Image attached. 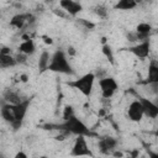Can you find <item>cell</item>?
Wrapping results in <instances>:
<instances>
[{"label": "cell", "mask_w": 158, "mask_h": 158, "mask_svg": "<svg viewBox=\"0 0 158 158\" xmlns=\"http://www.w3.org/2000/svg\"><path fill=\"white\" fill-rule=\"evenodd\" d=\"M31 99L26 98L19 104H7L2 102L0 106V115L5 122H7L14 130H19L26 117Z\"/></svg>", "instance_id": "cell-1"}, {"label": "cell", "mask_w": 158, "mask_h": 158, "mask_svg": "<svg viewBox=\"0 0 158 158\" xmlns=\"http://www.w3.org/2000/svg\"><path fill=\"white\" fill-rule=\"evenodd\" d=\"M54 127H56V130L64 131L68 135L85 136V137H93L94 136V132L80 118H78L75 115L70 116L67 120H63V122L60 125H56Z\"/></svg>", "instance_id": "cell-2"}, {"label": "cell", "mask_w": 158, "mask_h": 158, "mask_svg": "<svg viewBox=\"0 0 158 158\" xmlns=\"http://www.w3.org/2000/svg\"><path fill=\"white\" fill-rule=\"evenodd\" d=\"M47 70L59 73V74H73V67L68 59V54L63 49H56L51 54L49 64Z\"/></svg>", "instance_id": "cell-3"}, {"label": "cell", "mask_w": 158, "mask_h": 158, "mask_svg": "<svg viewBox=\"0 0 158 158\" xmlns=\"http://www.w3.org/2000/svg\"><path fill=\"white\" fill-rule=\"evenodd\" d=\"M95 79H96V75L94 73H86L74 80H70L68 81V85L77 89L79 93H81L84 96L89 98L91 94H93V90H94V84H95Z\"/></svg>", "instance_id": "cell-4"}, {"label": "cell", "mask_w": 158, "mask_h": 158, "mask_svg": "<svg viewBox=\"0 0 158 158\" xmlns=\"http://www.w3.org/2000/svg\"><path fill=\"white\" fill-rule=\"evenodd\" d=\"M99 88L101 96L104 99H111L115 93L118 90V84L112 77H102L99 78Z\"/></svg>", "instance_id": "cell-5"}, {"label": "cell", "mask_w": 158, "mask_h": 158, "mask_svg": "<svg viewBox=\"0 0 158 158\" xmlns=\"http://www.w3.org/2000/svg\"><path fill=\"white\" fill-rule=\"evenodd\" d=\"M117 146L118 141L112 136H105L98 139V149L102 154H111L115 149H117Z\"/></svg>", "instance_id": "cell-6"}, {"label": "cell", "mask_w": 158, "mask_h": 158, "mask_svg": "<svg viewBox=\"0 0 158 158\" xmlns=\"http://www.w3.org/2000/svg\"><path fill=\"white\" fill-rule=\"evenodd\" d=\"M70 154L72 156H93L85 136H75Z\"/></svg>", "instance_id": "cell-7"}, {"label": "cell", "mask_w": 158, "mask_h": 158, "mask_svg": "<svg viewBox=\"0 0 158 158\" xmlns=\"http://www.w3.org/2000/svg\"><path fill=\"white\" fill-rule=\"evenodd\" d=\"M128 52H131L135 57L139 58V59H146L149 53H151V43H149V38L137 42L135 46H131L128 49Z\"/></svg>", "instance_id": "cell-8"}, {"label": "cell", "mask_w": 158, "mask_h": 158, "mask_svg": "<svg viewBox=\"0 0 158 158\" xmlns=\"http://www.w3.org/2000/svg\"><path fill=\"white\" fill-rule=\"evenodd\" d=\"M143 107L139 101V99H136L131 101L127 106V117L133 122H141L143 118Z\"/></svg>", "instance_id": "cell-9"}, {"label": "cell", "mask_w": 158, "mask_h": 158, "mask_svg": "<svg viewBox=\"0 0 158 158\" xmlns=\"http://www.w3.org/2000/svg\"><path fill=\"white\" fill-rule=\"evenodd\" d=\"M35 20V16L32 14L28 12H21V14H16L11 17L10 20V26L17 30H21L25 27V25L27 23H32Z\"/></svg>", "instance_id": "cell-10"}, {"label": "cell", "mask_w": 158, "mask_h": 158, "mask_svg": "<svg viewBox=\"0 0 158 158\" xmlns=\"http://www.w3.org/2000/svg\"><path fill=\"white\" fill-rule=\"evenodd\" d=\"M59 7L63 9L69 16H73V17H75L83 10L81 4L75 0H59Z\"/></svg>", "instance_id": "cell-11"}, {"label": "cell", "mask_w": 158, "mask_h": 158, "mask_svg": "<svg viewBox=\"0 0 158 158\" xmlns=\"http://www.w3.org/2000/svg\"><path fill=\"white\" fill-rule=\"evenodd\" d=\"M26 96H23L17 89L15 88H7L2 91V100L7 104H19L22 100H25Z\"/></svg>", "instance_id": "cell-12"}, {"label": "cell", "mask_w": 158, "mask_h": 158, "mask_svg": "<svg viewBox=\"0 0 158 158\" xmlns=\"http://www.w3.org/2000/svg\"><path fill=\"white\" fill-rule=\"evenodd\" d=\"M141 104H142V107H143V114L144 116L149 117V118H156L158 116V106L149 99L147 98H143V96H138Z\"/></svg>", "instance_id": "cell-13"}, {"label": "cell", "mask_w": 158, "mask_h": 158, "mask_svg": "<svg viewBox=\"0 0 158 158\" xmlns=\"http://www.w3.org/2000/svg\"><path fill=\"white\" fill-rule=\"evenodd\" d=\"M152 30L153 28H152V25L149 22H141V23H138L136 30H135V32H136V35L138 37V42L148 40L151 33H152Z\"/></svg>", "instance_id": "cell-14"}, {"label": "cell", "mask_w": 158, "mask_h": 158, "mask_svg": "<svg viewBox=\"0 0 158 158\" xmlns=\"http://www.w3.org/2000/svg\"><path fill=\"white\" fill-rule=\"evenodd\" d=\"M146 84H156L158 83V64L156 59H152L148 64V75L144 80Z\"/></svg>", "instance_id": "cell-15"}, {"label": "cell", "mask_w": 158, "mask_h": 158, "mask_svg": "<svg viewBox=\"0 0 158 158\" xmlns=\"http://www.w3.org/2000/svg\"><path fill=\"white\" fill-rule=\"evenodd\" d=\"M36 49H37V47H36V43L32 38L25 40L19 44V52H21L26 56H32L36 52Z\"/></svg>", "instance_id": "cell-16"}, {"label": "cell", "mask_w": 158, "mask_h": 158, "mask_svg": "<svg viewBox=\"0 0 158 158\" xmlns=\"http://www.w3.org/2000/svg\"><path fill=\"white\" fill-rule=\"evenodd\" d=\"M15 65H17V62L12 53H0V69H7Z\"/></svg>", "instance_id": "cell-17"}, {"label": "cell", "mask_w": 158, "mask_h": 158, "mask_svg": "<svg viewBox=\"0 0 158 158\" xmlns=\"http://www.w3.org/2000/svg\"><path fill=\"white\" fill-rule=\"evenodd\" d=\"M49 59H51V53L48 49H43L38 57V70L40 73H43L47 70L48 64H49Z\"/></svg>", "instance_id": "cell-18"}, {"label": "cell", "mask_w": 158, "mask_h": 158, "mask_svg": "<svg viewBox=\"0 0 158 158\" xmlns=\"http://www.w3.org/2000/svg\"><path fill=\"white\" fill-rule=\"evenodd\" d=\"M143 0H118L117 4L115 5V9H118V10H132L135 9L139 2H142Z\"/></svg>", "instance_id": "cell-19"}, {"label": "cell", "mask_w": 158, "mask_h": 158, "mask_svg": "<svg viewBox=\"0 0 158 158\" xmlns=\"http://www.w3.org/2000/svg\"><path fill=\"white\" fill-rule=\"evenodd\" d=\"M102 53H104V56L111 62V63H114V54H112V49H111V47L109 46V44H106V43H104L102 44Z\"/></svg>", "instance_id": "cell-20"}, {"label": "cell", "mask_w": 158, "mask_h": 158, "mask_svg": "<svg viewBox=\"0 0 158 158\" xmlns=\"http://www.w3.org/2000/svg\"><path fill=\"white\" fill-rule=\"evenodd\" d=\"M94 12H95L99 17H102V19H104V17L107 16V7L104 6V5H98V6H95Z\"/></svg>", "instance_id": "cell-21"}, {"label": "cell", "mask_w": 158, "mask_h": 158, "mask_svg": "<svg viewBox=\"0 0 158 158\" xmlns=\"http://www.w3.org/2000/svg\"><path fill=\"white\" fill-rule=\"evenodd\" d=\"M73 115H75V114H74V109H73V106H70V105L64 106L63 112H62V118H63V120H67V118H69V117L73 116Z\"/></svg>", "instance_id": "cell-22"}, {"label": "cell", "mask_w": 158, "mask_h": 158, "mask_svg": "<svg viewBox=\"0 0 158 158\" xmlns=\"http://www.w3.org/2000/svg\"><path fill=\"white\" fill-rule=\"evenodd\" d=\"M27 57H28V56H26V54L19 52V53L15 56V59H16L17 64H25V63H27Z\"/></svg>", "instance_id": "cell-23"}, {"label": "cell", "mask_w": 158, "mask_h": 158, "mask_svg": "<svg viewBox=\"0 0 158 158\" xmlns=\"http://www.w3.org/2000/svg\"><path fill=\"white\" fill-rule=\"evenodd\" d=\"M53 12L58 16V17H62V19H65V17H68L69 15L63 10V9H60V7H57V9H53Z\"/></svg>", "instance_id": "cell-24"}, {"label": "cell", "mask_w": 158, "mask_h": 158, "mask_svg": "<svg viewBox=\"0 0 158 158\" xmlns=\"http://www.w3.org/2000/svg\"><path fill=\"white\" fill-rule=\"evenodd\" d=\"M78 22L81 23V25H84L86 28H93V27L95 26L93 22H90V21H88V20H84V19H78Z\"/></svg>", "instance_id": "cell-25"}, {"label": "cell", "mask_w": 158, "mask_h": 158, "mask_svg": "<svg viewBox=\"0 0 158 158\" xmlns=\"http://www.w3.org/2000/svg\"><path fill=\"white\" fill-rule=\"evenodd\" d=\"M42 40H43V42L46 43V44H53V40H52V37H49V36H47V35H43L42 36Z\"/></svg>", "instance_id": "cell-26"}, {"label": "cell", "mask_w": 158, "mask_h": 158, "mask_svg": "<svg viewBox=\"0 0 158 158\" xmlns=\"http://www.w3.org/2000/svg\"><path fill=\"white\" fill-rule=\"evenodd\" d=\"M27 80H28V75H27V74L21 73V74L19 75V81H20V83H27Z\"/></svg>", "instance_id": "cell-27"}, {"label": "cell", "mask_w": 158, "mask_h": 158, "mask_svg": "<svg viewBox=\"0 0 158 158\" xmlns=\"http://www.w3.org/2000/svg\"><path fill=\"white\" fill-rule=\"evenodd\" d=\"M68 54H70V56L75 54V49H74L73 47H69V48H68Z\"/></svg>", "instance_id": "cell-28"}, {"label": "cell", "mask_w": 158, "mask_h": 158, "mask_svg": "<svg viewBox=\"0 0 158 158\" xmlns=\"http://www.w3.org/2000/svg\"><path fill=\"white\" fill-rule=\"evenodd\" d=\"M16 157H27V154H25V153H22V152H19V153L16 154Z\"/></svg>", "instance_id": "cell-29"}]
</instances>
